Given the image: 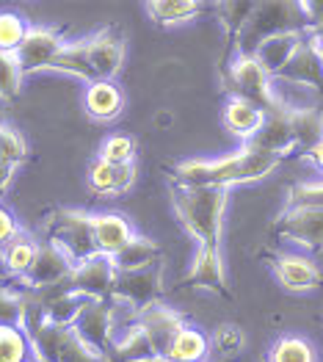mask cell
Segmentation results:
<instances>
[{
    "instance_id": "cell-26",
    "label": "cell",
    "mask_w": 323,
    "mask_h": 362,
    "mask_svg": "<svg viewBox=\"0 0 323 362\" xmlns=\"http://www.w3.org/2000/svg\"><path fill=\"white\" fill-rule=\"evenodd\" d=\"M210 337H207L202 329H196V327H182V332L177 334V340L172 343V349H169V354L163 357V360L169 362H207L210 357Z\"/></svg>"
},
{
    "instance_id": "cell-11",
    "label": "cell",
    "mask_w": 323,
    "mask_h": 362,
    "mask_svg": "<svg viewBox=\"0 0 323 362\" xmlns=\"http://www.w3.org/2000/svg\"><path fill=\"white\" fill-rule=\"evenodd\" d=\"M83 45H86V59L94 78L114 81V75L122 69V61H124V36L117 28H105L94 33L91 39H83Z\"/></svg>"
},
{
    "instance_id": "cell-18",
    "label": "cell",
    "mask_w": 323,
    "mask_h": 362,
    "mask_svg": "<svg viewBox=\"0 0 323 362\" xmlns=\"http://www.w3.org/2000/svg\"><path fill=\"white\" fill-rule=\"evenodd\" d=\"M91 230H94V241H97L100 255H108V257H114L119 249H124L136 238L130 221L119 213H94L91 216Z\"/></svg>"
},
{
    "instance_id": "cell-34",
    "label": "cell",
    "mask_w": 323,
    "mask_h": 362,
    "mask_svg": "<svg viewBox=\"0 0 323 362\" xmlns=\"http://www.w3.org/2000/svg\"><path fill=\"white\" fill-rule=\"evenodd\" d=\"M28 25L14 11H0V53H17L23 39L28 36Z\"/></svg>"
},
{
    "instance_id": "cell-36",
    "label": "cell",
    "mask_w": 323,
    "mask_h": 362,
    "mask_svg": "<svg viewBox=\"0 0 323 362\" xmlns=\"http://www.w3.org/2000/svg\"><path fill=\"white\" fill-rule=\"evenodd\" d=\"M254 6H257V3H218V6H216L218 17H221V23H224V28H227L230 45H235L237 42V33H240L243 25L249 23Z\"/></svg>"
},
{
    "instance_id": "cell-3",
    "label": "cell",
    "mask_w": 323,
    "mask_h": 362,
    "mask_svg": "<svg viewBox=\"0 0 323 362\" xmlns=\"http://www.w3.org/2000/svg\"><path fill=\"white\" fill-rule=\"evenodd\" d=\"M310 20L304 3H257L249 23L237 33V56H254L265 39L279 33H307Z\"/></svg>"
},
{
    "instance_id": "cell-22",
    "label": "cell",
    "mask_w": 323,
    "mask_h": 362,
    "mask_svg": "<svg viewBox=\"0 0 323 362\" xmlns=\"http://www.w3.org/2000/svg\"><path fill=\"white\" fill-rule=\"evenodd\" d=\"M39 246H42V243L33 241L28 233H17L11 241L0 249V252H3L6 272H8L11 279H14V276H17V279H25V276H28V272L33 269V263H36Z\"/></svg>"
},
{
    "instance_id": "cell-13",
    "label": "cell",
    "mask_w": 323,
    "mask_h": 362,
    "mask_svg": "<svg viewBox=\"0 0 323 362\" xmlns=\"http://www.w3.org/2000/svg\"><path fill=\"white\" fill-rule=\"evenodd\" d=\"M61 50H64V42H61V36L56 30L30 28L28 36L20 45V50L14 53V59L20 64V72L28 75V72H36V69H50Z\"/></svg>"
},
{
    "instance_id": "cell-42",
    "label": "cell",
    "mask_w": 323,
    "mask_h": 362,
    "mask_svg": "<svg viewBox=\"0 0 323 362\" xmlns=\"http://www.w3.org/2000/svg\"><path fill=\"white\" fill-rule=\"evenodd\" d=\"M304 158H307V160H312V163H315V166L323 172V141H321V144H315L312 150L304 152Z\"/></svg>"
},
{
    "instance_id": "cell-46",
    "label": "cell",
    "mask_w": 323,
    "mask_h": 362,
    "mask_svg": "<svg viewBox=\"0 0 323 362\" xmlns=\"http://www.w3.org/2000/svg\"><path fill=\"white\" fill-rule=\"evenodd\" d=\"M3 127H6V124H0V136H3Z\"/></svg>"
},
{
    "instance_id": "cell-15",
    "label": "cell",
    "mask_w": 323,
    "mask_h": 362,
    "mask_svg": "<svg viewBox=\"0 0 323 362\" xmlns=\"http://www.w3.org/2000/svg\"><path fill=\"white\" fill-rule=\"evenodd\" d=\"M75 269V263L61 252L59 246H53L50 241H45L39 246V255H36V263L28 272V276L23 279V285L30 291H42V288H53L64 282Z\"/></svg>"
},
{
    "instance_id": "cell-37",
    "label": "cell",
    "mask_w": 323,
    "mask_h": 362,
    "mask_svg": "<svg viewBox=\"0 0 323 362\" xmlns=\"http://www.w3.org/2000/svg\"><path fill=\"white\" fill-rule=\"evenodd\" d=\"M133 158H136V141L124 133L108 136L100 147V160H105L111 166H127V163H133Z\"/></svg>"
},
{
    "instance_id": "cell-1",
    "label": "cell",
    "mask_w": 323,
    "mask_h": 362,
    "mask_svg": "<svg viewBox=\"0 0 323 362\" xmlns=\"http://www.w3.org/2000/svg\"><path fill=\"white\" fill-rule=\"evenodd\" d=\"M279 155L246 144L235 155L218 160H188L169 169L172 185L182 188H230L237 182H254L268 177L279 166Z\"/></svg>"
},
{
    "instance_id": "cell-41",
    "label": "cell",
    "mask_w": 323,
    "mask_h": 362,
    "mask_svg": "<svg viewBox=\"0 0 323 362\" xmlns=\"http://www.w3.org/2000/svg\"><path fill=\"white\" fill-rule=\"evenodd\" d=\"M14 169H17V166H11V163L0 160V194L8 188V182H11V175H14Z\"/></svg>"
},
{
    "instance_id": "cell-44",
    "label": "cell",
    "mask_w": 323,
    "mask_h": 362,
    "mask_svg": "<svg viewBox=\"0 0 323 362\" xmlns=\"http://www.w3.org/2000/svg\"><path fill=\"white\" fill-rule=\"evenodd\" d=\"M310 33H312V30H310ZM315 36H318V42H321V59H323V33H315Z\"/></svg>"
},
{
    "instance_id": "cell-40",
    "label": "cell",
    "mask_w": 323,
    "mask_h": 362,
    "mask_svg": "<svg viewBox=\"0 0 323 362\" xmlns=\"http://www.w3.org/2000/svg\"><path fill=\"white\" fill-rule=\"evenodd\" d=\"M20 233V227H17V221H14V216L6 211L3 205H0V249L6 246V243L11 241L14 235Z\"/></svg>"
},
{
    "instance_id": "cell-14",
    "label": "cell",
    "mask_w": 323,
    "mask_h": 362,
    "mask_svg": "<svg viewBox=\"0 0 323 362\" xmlns=\"http://www.w3.org/2000/svg\"><path fill=\"white\" fill-rule=\"evenodd\" d=\"M180 288H205V291H213V293H218L224 299H233V293L227 288V276H224L221 252L199 246V252H196V257H194L188 274L182 276Z\"/></svg>"
},
{
    "instance_id": "cell-32",
    "label": "cell",
    "mask_w": 323,
    "mask_h": 362,
    "mask_svg": "<svg viewBox=\"0 0 323 362\" xmlns=\"http://www.w3.org/2000/svg\"><path fill=\"white\" fill-rule=\"evenodd\" d=\"M33 349L23 327H6L0 324V362H30Z\"/></svg>"
},
{
    "instance_id": "cell-21",
    "label": "cell",
    "mask_w": 323,
    "mask_h": 362,
    "mask_svg": "<svg viewBox=\"0 0 323 362\" xmlns=\"http://www.w3.org/2000/svg\"><path fill=\"white\" fill-rule=\"evenodd\" d=\"M124 108V97L114 81H97L86 89V114L97 122L117 119Z\"/></svg>"
},
{
    "instance_id": "cell-20",
    "label": "cell",
    "mask_w": 323,
    "mask_h": 362,
    "mask_svg": "<svg viewBox=\"0 0 323 362\" xmlns=\"http://www.w3.org/2000/svg\"><path fill=\"white\" fill-rule=\"evenodd\" d=\"M304 39V33H279V36H271L265 39L263 45L257 47V53L252 59H257V64L263 66L265 72L271 75V81L285 69V64L290 61V56L295 53L298 42Z\"/></svg>"
},
{
    "instance_id": "cell-45",
    "label": "cell",
    "mask_w": 323,
    "mask_h": 362,
    "mask_svg": "<svg viewBox=\"0 0 323 362\" xmlns=\"http://www.w3.org/2000/svg\"><path fill=\"white\" fill-rule=\"evenodd\" d=\"M147 362H169V360H163V357H152V360H147Z\"/></svg>"
},
{
    "instance_id": "cell-31",
    "label": "cell",
    "mask_w": 323,
    "mask_h": 362,
    "mask_svg": "<svg viewBox=\"0 0 323 362\" xmlns=\"http://www.w3.org/2000/svg\"><path fill=\"white\" fill-rule=\"evenodd\" d=\"M246 334L237 324H218L210 334V349L221 357V362H233L243 351Z\"/></svg>"
},
{
    "instance_id": "cell-12",
    "label": "cell",
    "mask_w": 323,
    "mask_h": 362,
    "mask_svg": "<svg viewBox=\"0 0 323 362\" xmlns=\"http://www.w3.org/2000/svg\"><path fill=\"white\" fill-rule=\"evenodd\" d=\"M72 329L86 340L88 346H94L97 351H108L114 343V307L108 302H97V299H86L81 307Z\"/></svg>"
},
{
    "instance_id": "cell-27",
    "label": "cell",
    "mask_w": 323,
    "mask_h": 362,
    "mask_svg": "<svg viewBox=\"0 0 323 362\" xmlns=\"http://www.w3.org/2000/svg\"><path fill=\"white\" fill-rule=\"evenodd\" d=\"M155 357L152 346H149L147 334L139 327L127 329L122 340L111 343V349L105 351V362H147Z\"/></svg>"
},
{
    "instance_id": "cell-30",
    "label": "cell",
    "mask_w": 323,
    "mask_h": 362,
    "mask_svg": "<svg viewBox=\"0 0 323 362\" xmlns=\"http://www.w3.org/2000/svg\"><path fill=\"white\" fill-rule=\"evenodd\" d=\"M268 362H318V360H315L312 343H307L304 337H295V334H285V337H279L271 346Z\"/></svg>"
},
{
    "instance_id": "cell-47",
    "label": "cell",
    "mask_w": 323,
    "mask_h": 362,
    "mask_svg": "<svg viewBox=\"0 0 323 362\" xmlns=\"http://www.w3.org/2000/svg\"><path fill=\"white\" fill-rule=\"evenodd\" d=\"M30 362H42V360H30Z\"/></svg>"
},
{
    "instance_id": "cell-8",
    "label": "cell",
    "mask_w": 323,
    "mask_h": 362,
    "mask_svg": "<svg viewBox=\"0 0 323 362\" xmlns=\"http://www.w3.org/2000/svg\"><path fill=\"white\" fill-rule=\"evenodd\" d=\"M274 235L298 243L310 252H323V211L321 208H288L274 221Z\"/></svg>"
},
{
    "instance_id": "cell-43",
    "label": "cell",
    "mask_w": 323,
    "mask_h": 362,
    "mask_svg": "<svg viewBox=\"0 0 323 362\" xmlns=\"http://www.w3.org/2000/svg\"><path fill=\"white\" fill-rule=\"evenodd\" d=\"M0 279H11L8 272H6V263H3V252H0Z\"/></svg>"
},
{
    "instance_id": "cell-6",
    "label": "cell",
    "mask_w": 323,
    "mask_h": 362,
    "mask_svg": "<svg viewBox=\"0 0 323 362\" xmlns=\"http://www.w3.org/2000/svg\"><path fill=\"white\" fill-rule=\"evenodd\" d=\"M163 296V263L155 260L144 269L133 272H117L114 276V299L127 307H147V304L160 302Z\"/></svg>"
},
{
    "instance_id": "cell-5",
    "label": "cell",
    "mask_w": 323,
    "mask_h": 362,
    "mask_svg": "<svg viewBox=\"0 0 323 362\" xmlns=\"http://www.w3.org/2000/svg\"><path fill=\"white\" fill-rule=\"evenodd\" d=\"M47 241L59 246L61 252L78 266L88 257L100 255L97 241H94V230H91V216L83 211H66L59 208L47 216Z\"/></svg>"
},
{
    "instance_id": "cell-38",
    "label": "cell",
    "mask_w": 323,
    "mask_h": 362,
    "mask_svg": "<svg viewBox=\"0 0 323 362\" xmlns=\"http://www.w3.org/2000/svg\"><path fill=\"white\" fill-rule=\"evenodd\" d=\"M20 83H23V72L14 53H0V97L6 100L20 97Z\"/></svg>"
},
{
    "instance_id": "cell-28",
    "label": "cell",
    "mask_w": 323,
    "mask_h": 362,
    "mask_svg": "<svg viewBox=\"0 0 323 362\" xmlns=\"http://www.w3.org/2000/svg\"><path fill=\"white\" fill-rule=\"evenodd\" d=\"M160 260V246L149 238H141L136 235L133 241L127 243L124 249H119L114 255V266L117 272H133V269H144L149 263Z\"/></svg>"
},
{
    "instance_id": "cell-24",
    "label": "cell",
    "mask_w": 323,
    "mask_h": 362,
    "mask_svg": "<svg viewBox=\"0 0 323 362\" xmlns=\"http://www.w3.org/2000/svg\"><path fill=\"white\" fill-rule=\"evenodd\" d=\"M290 127H293L295 147L304 155L323 141V111L315 105H307V108L290 105Z\"/></svg>"
},
{
    "instance_id": "cell-23",
    "label": "cell",
    "mask_w": 323,
    "mask_h": 362,
    "mask_svg": "<svg viewBox=\"0 0 323 362\" xmlns=\"http://www.w3.org/2000/svg\"><path fill=\"white\" fill-rule=\"evenodd\" d=\"M263 122H265V111L257 108V105H252V103L230 100L227 108H224V124H227V130L240 136V139H246V141H252L260 133Z\"/></svg>"
},
{
    "instance_id": "cell-16",
    "label": "cell",
    "mask_w": 323,
    "mask_h": 362,
    "mask_svg": "<svg viewBox=\"0 0 323 362\" xmlns=\"http://www.w3.org/2000/svg\"><path fill=\"white\" fill-rule=\"evenodd\" d=\"M271 269L276 274L279 285L285 291L304 293L321 285V269L310 260V257H298V255H274L271 257Z\"/></svg>"
},
{
    "instance_id": "cell-17",
    "label": "cell",
    "mask_w": 323,
    "mask_h": 362,
    "mask_svg": "<svg viewBox=\"0 0 323 362\" xmlns=\"http://www.w3.org/2000/svg\"><path fill=\"white\" fill-rule=\"evenodd\" d=\"M252 147L265 152H274L279 158H285L288 152L295 147V139H293V127H290V105L285 103L282 108L265 114V122L260 127V133L249 141Z\"/></svg>"
},
{
    "instance_id": "cell-7",
    "label": "cell",
    "mask_w": 323,
    "mask_h": 362,
    "mask_svg": "<svg viewBox=\"0 0 323 362\" xmlns=\"http://www.w3.org/2000/svg\"><path fill=\"white\" fill-rule=\"evenodd\" d=\"M114 276L117 266L114 257L108 255H94L83 263H78L69 274V288L83 296V299H97V302H111L114 299Z\"/></svg>"
},
{
    "instance_id": "cell-9",
    "label": "cell",
    "mask_w": 323,
    "mask_h": 362,
    "mask_svg": "<svg viewBox=\"0 0 323 362\" xmlns=\"http://www.w3.org/2000/svg\"><path fill=\"white\" fill-rule=\"evenodd\" d=\"M182 327H185L182 315L169 304L155 302L139 310V329L147 334L155 357H166L169 354V349L177 340V334L182 332Z\"/></svg>"
},
{
    "instance_id": "cell-4",
    "label": "cell",
    "mask_w": 323,
    "mask_h": 362,
    "mask_svg": "<svg viewBox=\"0 0 323 362\" xmlns=\"http://www.w3.org/2000/svg\"><path fill=\"white\" fill-rule=\"evenodd\" d=\"M224 89L233 94V100L252 103V105L263 108L265 114H271V111L285 105L274 94L271 75L252 56H235L227 64V69H224Z\"/></svg>"
},
{
    "instance_id": "cell-19",
    "label": "cell",
    "mask_w": 323,
    "mask_h": 362,
    "mask_svg": "<svg viewBox=\"0 0 323 362\" xmlns=\"http://www.w3.org/2000/svg\"><path fill=\"white\" fill-rule=\"evenodd\" d=\"M136 180V163H127V166H111L105 160H94L91 169H88V185L94 194H102V197H114L127 191Z\"/></svg>"
},
{
    "instance_id": "cell-29",
    "label": "cell",
    "mask_w": 323,
    "mask_h": 362,
    "mask_svg": "<svg viewBox=\"0 0 323 362\" xmlns=\"http://www.w3.org/2000/svg\"><path fill=\"white\" fill-rule=\"evenodd\" d=\"M50 69H59V72H66V75H72V78H81V81H86L88 86H91V83H97V78H94L91 66H88L86 45H83V42L64 45V50L56 56V61H53V66H50Z\"/></svg>"
},
{
    "instance_id": "cell-33",
    "label": "cell",
    "mask_w": 323,
    "mask_h": 362,
    "mask_svg": "<svg viewBox=\"0 0 323 362\" xmlns=\"http://www.w3.org/2000/svg\"><path fill=\"white\" fill-rule=\"evenodd\" d=\"M56 362H105V354L97 351L94 346H88L86 340L69 327V332H66L64 343H61L59 360Z\"/></svg>"
},
{
    "instance_id": "cell-25",
    "label": "cell",
    "mask_w": 323,
    "mask_h": 362,
    "mask_svg": "<svg viewBox=\"0 0 323 362\" xmlns=\"http://www.w3.org/2000/svg\"><path fill=\"white\" fill-rule=\"evenodd\" d=\"M149 20L160 28H172V25H182L188 20H194L205 6L196 0H152L144 6Z\"/></svg>"
},
{
    "instance_id": "cell-39",
    "label": "cell",
    "mask_w": 323,
    "mask_h": 362,
    "mask_svg": "<svg viewBox=\"0 0 323 362\" xmlns=\"http://www.w3.org/2000/svg\"><path fill=\"white\" fill-rule=\"evenodd\" d=\"M288 208H321L323 211V180L293 185L288 191Z\"/></svg>"
},
{
    "instance_id": "cell-2",
    "label": "cell",
    "mask_w": 323,
    "mask_h": 362,
    "mask_svg": "<svg viewBox=\"0 0 323 362\" xmlns=\"http://www.w3.org/2000/svg\"><path fill=\"white\" fill-rule=\"evenodd\" d=\"M172 202L182 227L199 246L218 249L221 216L227 208V188H182L172 185Z\"/></svg>"
},
{
    "instance_id": "cell-10",
    "label": "cell",
    "mask_w": 323,
    "mask_h": 362,
    "mask_svg": "<svg viewBox=\"0 0 323 362\" xmlns=\"http://www.w3.org/2000/svg\"><path fill=\"white\" fill-rule=\"evenodd\" d=\"M279 81L288 83H301L310 89L321 91L323 94V59H321V42L315 33H304V39L298 42L295 53L290 56V61L285 64V69L276 75Z\"/></svg>"
},
{
    "instance_id": "cell-35",
    "label": "cell",
    "mask_w": 323,
    "mask_h": 362,
    "mask_svg": "<svg viewBox=\"0 0 323 362\" xmlns=\"http://www.w3.org/2000/svg\"><path fill=\"white\" fill-rule=\"evenodd\" d=\"M25 315V296L23 291H14L8 279H0V324L20 327Z\"/></svg>"
}]
</instances>
